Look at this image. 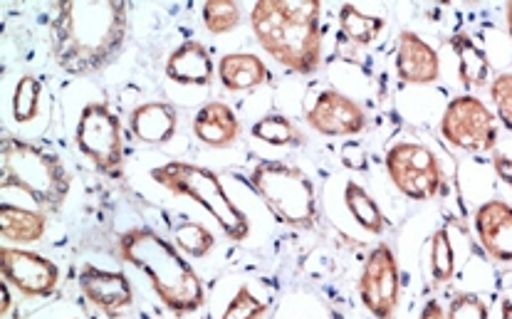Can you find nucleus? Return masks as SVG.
<instances>
[{
  "label": "nucleus",
  "instance_id": "nucleus-1",
  "mask_svg": "<svg viewBox=\"0 0 512 319\" xmlns=\"http://www.w3.org/2000/svg\"><path fill=\"white\" fill-rule=\"evenodd\" d=\"M129 33V5L62 0L50 20L52 60L67 75H94L112 65Z\"/></svg>",
  "mask_w": 512,
  "mask_h": 319
},
{
  "label": "nucleus",
  "instance_id": "nucleus-2",
  "mask_svg": "<svg viewBox=\"0 0 512 319\" xmlns=\"http://www.w3.org/2000/svg\"><path fill=\"white\" fill-rule=\"evenodd\" d=\"M117 255L122 263L141 270L161 305L176 317L193 315L206 305V287L179 248L151 228H129L119 235Z\"/></svg>",
  "mask_w": 512,
  "mask_h": 319
},
{
  "label": "nucleus",
  "instance_id": "nucleus-3",
  "mask_svg": "<svg viewBox=\"0 0 512 319\" xmlns=\"http://www.w3.org/2000/svg\"><path fill=\"white\" fill-rule=\"evenodd\" d=\"M322 5L315 0H263L250 10L255 40L282 67L315 75L322 65Z\"/></svg>",
  "mask_w": 512,
  "mask_h": 319
},
{
  "label": "nucleus",
  "instance_id": "nucleus-4",
  "mask_svg": "<svg viewBox=\"0 0 512 319\" xmlns=\"http://www.w3.org/2000/svg\"><path fill=\"white\" fill-rule=\"evenodd\" d=\"M0 186L3 191L18 188L43 211L60 213L70 193V174L60 156L43 146L5 137L0 149Z\"/></svg>",
  "mask_w": 512,
  "mask_h": 319
},
{
  "label": "nucleus",
  "instance_id": "nucleus-5",
  "mask_svg": "<svg viewBox=\"0 0 512 319\" xmlns=\"http://www.w3.org/2000/svg\"><path fill=\"white\" fill-rule=\"evenodd\" d=\"M248 183L280 223L295 230L317 226V188L302 169L278 159H263L253 166Z\"/></svg>",
  "mask_w": 512,
  "mask_h": 319
},
{
  "label": "nucleus",
  "instance_id": "nucleus-6",
  "mask_svg": "<svg viewBox=\"0 0 512 319\" xmlns=\"http://www.w3.org/2000/svg\"><path fill=\"white\" fill-rule=\"evenodd\" d=\"M151 179L176 196L191 198L203 211L211 213L226 233V238L235 240V243H243L248 238V216L231 201L221 176L213 169L201 164H188V161H169V164L151 169Z\"/></svg>",
  "mask_w": 512,
  "mask_h": 319
},
{
  "label": "nucleus",
  "instance_id": "nucleus-7",
  "mask_svg": "<svg viewBox=\"0 0 512 319\" xmlns=\"http://www.w3.org/2000/svg\"><path fill=\"white\" fill-rule=\"evenodd\" d=\"M75 146L92 161L99 174L122 179L124 134L122 122L107 102H90L80 112L75 127Z\"/></svg>",
  "mask_w": 512,
  "mask_h": 319
},
{
  "label": "nucleus",
  "instance_id": "nucleus-8",
  "mask_svg": "<svg viewBox=\"0 0 512 319\" xmlns=\"http://www.w3.org/2000/svg\"><path fill=\"white\" fill-rule=\"evenodd\" d=\"M384 164L391 183L411 201H431L441 193V164L426 144L399 141L386 151Z\"/></svg>",
  "mask_w": 512,
  "mask_h": 319
},
{
  "label": "nucleus",
  "instance_id": "nucleus-9",
  "mask_svg": "<svg viewBox=\"0 0 512 319\" xmlns=\"http://www.w3.org/2000/svg\"><path fill=\"white\" fill-rule=\"evenodd\" d=\"M441 134L448 144L468 154H485L498 144L493 112L473 94H461L448 102L441 117Z\"/></svg>",
  "mask_w": 512,
  "mask_h": 319
},
{
  "label": "nucleus",
  "instance_id": "nucleus-10",
  "mask_svg": "<svg viewBox=\"0 0 512 319\" xmlns=\"http://www.w3.org/2000/svg\"><path fill=\"white\" fill-rule=\"evenodd\" d=\"M359 300L376 319H394L399 310L401 273L396 253L386 243L376 245L359 275Z\"/></svg>",
  "mask_w": 512,
  "mask_h": 319
},
{
  "label": "nucleus",
  "instance_id": "nucleus-11",
  "mask_svg": "<svg viewBox=\"0 0 512 319\" xmlns=\"http://www.w3.org/2000/svg\"><path fill=\"white\" fill-rule=\"evenodd\" d=\"M3 280L23 297H50L60 287V268L33 250L3 245L0 250Z\"/></svg>",
  "mask_w": 512,
  "mask_h": 319
},
{
  "label": "nucleus",
  "instance_id": "nucleus-12",
  "mask_svg": "<svg viewBox=\"0 0 512 319\" xmlns=\"http://www.w3.org/2000/svg\"><path fill=\"white\" fill-rule=\"evenodd\" d=\"M307 124L322 137H357L369 127V114L344 92L325 90L307 109Z\"/></svg>",
  "mask_w": 512,
  "mask_h": 319
},
{
  "label": "nucleus",
  "instance_id": "nucleus-13",
  "mask_svg": "<svg viewBox=\"0 0 512 319\" xmlns=\"http://www.w3.org/2000/svg\"><path fill=\"white\" fill-rule=\"evenodd\" d=\"M77 285H80L82 295L90 300V305L104 312L109 319H117L134 302V290L129 277L124 273H114V270L85 265L80 270V277H77Z\"/></svg>",
  "mask_w": 512,
  "mask_h": 319
},
{
  "label": "nucleus",
  "instance_id": "nucleus-14",
  "mask_svg": "<svg viewBox=\"0 0 512 319\" xmlns=\"http://www.w3.org/2000/svg\"><path fill=\"white\" fill-rule=\"evenodd\" d=\"M396 75L404 85H436L441 77V60L433 45H428L414 30H401L396 43Z\"/></svg>",
  "mask_w": 512,
  "mask_h": 319
},
{
  "label": "nucleus",
  "instance_id": "nucleus-15",
  "mask_svg": "<svg viewBox=\"0 0 512 319\" xmlns=\"http://www.w3.org/2000/svg\"><path fill=\"white\" fill-rule=\"evenodd\" d=\"M475 233L485 253L498 263H512V206L505 201H485L475 211Z\"/></svg>",
  "mask_w": 512,
  "mask_h": 319
},
{
  "label": "nucleus",
  "instance_id": "nucleus-16",
  "mask_svg": "<svg viewBox=\"0 0 512 319\" xmlns=\"http://www.w3.org/2000/svg\"><path fill=\"white\" fill-rule=\"evenodd\" d=\"M129 129L141 144L161 146L179 132V109L176 104L161 102V99L137 104L129 112Z\"/></svg>",
  "mask_w": 512,
  "mask_h": 319
},
{
  "label": "nucleus",
  "instance_id": "nucleus-17",
  "mask_svg": "<svg viewBox=\"0 0 512 319\" xmlns=\"http://www.w3.org/2000/svg\"><path fill=\"white\" fill-rule=\"evenodd\" d=\"M193 134L201 144L211 146V149H231L238 144L243 127H240L238 114L228 107L226 102H206L196 112L191 124Z\"/></svg>",
  "mask_w": 512,
  "mask_h": 319
},
{
  "label": "nucleus",
  "instance_id": "nucleus-18",
  "mask_svg": "<svg viewBox=\"0 0 512 319\" xmlns=\"http://www.w3.org/2000/svg\"><path fill=\"white\" fill-rule=\"evenodd\" d=\"M213 75H216V65H213L211 52L198 40L181 43L166 60V77L174 80L176 85L208 87Z\"/></svg>",
  "mask_w": 512,
  "mask_h": 319
},
{
  "label": "nucleus",
  "instance_id": "nucleus-19",
  "mask_svg": "<svg viewBox=\"0 0 512 319\" xmlns=\"http://www.w3.org/2000/svg\"><path fill=\"white\" fill-rule=\"evenodd\" d=\"M218 80L228 92H250L270 82V70L253 52H228L218 62Z\"/></svg>",
  "mask_w": 512,
  "mask_h": 319
},
{
  "label": "nucleus",
  "instance_id": "nucleus-20",
  "mask_svg": "<svg viewBox=\"0 0 512 319\" xmlns=\"http://www.w3.org/2000/svg\"><path fill=\"white\" fill-rule=\"evenodd\" d=\"M47 230L45 213L30 211V208L15 206V203H0V238L5 245H30L43 240Z\"/></svg>",
  "mask_w": 512,
  "mask_h": 319
},
{
  "label": "nucleus",
  "instance_id": "nucleus-21",
  "mask_svg": "<svg viewBox=\"0 0 512 319\" xmlns=\"http://www.w3.org/2000/svg\"><path fill=\"white\" fill-rule=\"evenodd\" d=\"M451 50L458 57V75L466 87H480L490 77V60L485 50L466 33H456L448 40Z\"/></svg>",
  "mask_w": 512,
  "mask_h": 319
},
{
  "label": "nucleus",
  "instance_id": "nucleus-22",
  "mask_svg": "<svg viewBox=\"0 0 512 319\" xmlns=\"http://www.w3.org/2000/svg\"><path fill=\"white\" fill-rule=\"evenodd\" d=\"M344 203H347V211L352 213L354 221L359 223L367 233L381 235L386 230V216L381 213L379 203L369 196V191L364 186H359L357 181H349L344 186Z\"/></svg>",
  "mask_w": 512,
  "mask_h": 319
},
{
  "label": "nucleus",
  "instance_id": "nucleus-23",
  "mask_svg": "<svg viewBox=\"0 0 512 319\" xmlns=\"http://www.w3.org/2000/svg\"><path fill=\"white\" fill-rule=\"evenodd\" d=\"M339 28L342 35L354 45H369L379 38V33L384 30V18L379 15H367L362 13L354 5H342L339 8Z\"/></svg>",
  "mask_w": 512,
  "mask_h": 319
},
{
  "label": "nucleus",
  "instance_id": "nucleus-24",
  "mask_svg": "<svg viewBox=\"0 0 512 319\" xmlns=\"http://www.w3.org/2000/svg\"><path fill=\"white\" fill-rule=\"evenodd\" d=\"M253 137L258 141H265L270 146H302L305 144V134L297 129L285 114H265L263 119L253 124Z\"/></svg>",
  "mask_w": 512,
  "mask_h": 319
},
{
  "label": "nucleus",
  "instance_id": "nucleus-25",
  "mask_svg": "<svg viewBox=\"0 0 512 319\" xmlns=\"http://www.w3.org/2000/svg\"><path fill=\"white\" fill-rule=\"evenodd\" d=\"M174 245L186 253L188 258H206L213 248H216V238L206 226L193 221H179L174 226Z\"/></svg>",
  "mask_w": 512,
  "mask_h": 319
},
{
  "label": "nucleus",
  "instance_id": "nucleus-26",
  "mask_svg": "<svg viewBox=\"0 0 512 319\" xmlns=\"http://www.w3.org/2000/svg\"><path fill=\"white\" fill-rule=\"evenodd\" d=\"M43 82L35 75H23L13 90V117L18 124H28L38 117Z\"/></svg>",
  "mask_w": 512,
  "mask_h": 319
},
{
  "label": "nucleus",
  "instance_id": "nucleus-27",
  "mask_svg": "<svg viewBox=\"0 0 512 319\" xmlns=\"http://www.w3.org/2000/svg\"><path fill=\"white\" fill-rule=\"evenodd\" d=\"M428 258H431L433 282L443 285V282L453 280V275H456V250H453L451 235H448L446 228L436 230V233L431 235Z\"/></svg>",
  "mask_w": 512,
  "mask_h": 319
},
{
  "label": "nucleus",
  "instance_id": "nucleus-28",
  "mask_svg": "<svg viewBox=\"0 0 512 319\" xmlns=\"http://www.w3.org/2000/svg\"><path fill=\"white\" fill-rule=\"evenodd\" d=\"M203 25L211 35H226L231 33L243 20V10L233 0H208L201 10Z\"/></svg>",
  "mask_w": 512,
  "mask_h": 319
},
{
  "label": "nucleus",
  "instance_id": "nucleus-29",
  "mask_svg": "<svg viewBox=\"0 0 512 319\" xmlns=\"http://www.w3.org/2000/svg\"><path fill=\"white\" fill-rule=\"evenodd\" d=\"M265 315H268V305L248 285H243L235 290L226 312L218 319H263Z\"/></svg>",
  "mask_w": 512,
  "mask_h": 319
},
{
  "label": "nucleus",
  "instance_id": "nucleus-30",
  "mask_svg": "<svg viewBox=\"0 0 512 319\" xmlns=\"http://www.w3.org/2000/svg\"><path fill=\"white\" fill-rule=\"evenodd\" d=\"M490 97H493L495 112L503 127L512 132V72H500L490 85Z\"/></svg>",
  "mask_w": 512,
  "mask_h": 319
},
{
  "label": "nucleus",
  "instance_id": "nucleus-31",
  "mask_svg": "<svg viewBox=\"0 0 512 319\" xmlns=\"http://www.w3.org/2000/svg\"><path fill=\"white\" fill-rule=\"evenodd\" d=\"M446 319H490L488 305L475 292H458L448 305Z\"/></svg>",
  "mask_w": 512,
  "mask_h": 319
},
{
  "label": "nucleus",
  "instance_id": "nucleus-32",
  "mask_svg": "<svg viewBox=\"0 0 512 319\" xmlns=\"http://www.w3.org/2000/svg\"><path fill=\"white\" fill-rule=\"evenodd\" d=\"M339 159L349 171H369V154L359 141H347L339 151Z\"/></svg>",
  "mask_w": 512,
  "mask_h": 319
},
{
  "label": "nucleus",
  "instance_id": "nucleus-33",
  "mask_svg": "<svg viewBox=\"0 0 512 319\" xmlns=\"http://www.w3.org/2000/svg\"><path fill=\"white\" fill-rule=\"evenodd\" d=\"M493 166H495V174H498L500 179H503L512 188V159H508V156H503V154H495Z\"/></svg>",
  "mask_w": 512,
  "mask_h": 319
},
{
  "label": "nucleus",
  "instance_id": "nucleus-34",
  "mask_svg": "<svg viewBox=\"0 0 512 319\" xmlns=\"http://www.w3.org/2000/svg\"><path fill=\"white\" fill-rule=\"evenodd\" d=\"M419 319H446V312H443L441 302H438V300H428L426 305H423Z\"/></svg>",
  "mask_w": 512,
  "mask_h": 319
},
{
  "label": "nucleus",
  "instance_id": "nucleus-35",
  "mask_svg": "<svg viewBox=\"0 0 512 319\" xmlns=\"http://www.w3.org/2000/svg\"><path fill=\"white\" fill-rule=\"evenodd\" d=\"M10 310V290H8V282L3 280V305H0V312H3V317L8 315Z\"/></svg>",
  "mask_w": 512,
  "mask_h": 319
},
{
  "label": "nucleus",
  "instance_id": "nucleus-36",
  "mask_svg": "<svg viewBox=\"0 0 512 319\" xmlns=\"http://www.w3.org/2000/svg\"><path fill=\"white\" fill-rule=\"evenodd\" d=\"M505 20H508V33L512 38V3H508V8H505Z\"/></svg>",
  "mask_w": 512,
  "mask_h": 319
},
{
  "label": "nucleus",
  "instance_id": "nucleus-37",
  "mask_svg": "<svg viewBox=\"0 0 512 319\" xmlns=\"http://www.w3.org/2000/svg\"><path fill=\"white\" fill-rule=\"evenodd\" d=\"M503 319H512V302L510 300L503 302Z\"/></svg>",
  "mask_w": 512,
  "mask_h": 319
}]
</instances>
